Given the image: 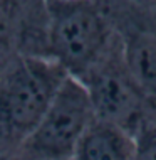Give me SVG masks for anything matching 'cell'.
Returning <instances> with one entry per match:
<instances>
[{
	"instance_id": "cell-1",
	"label": "cell",
	"mask_w": 156,
	"mask_h": 160,
	"mask_svg": "<svg viewBox=\"0 0 156 160\" xmlns=\"http://www.w3.org/2000/svg\"><path fill=\"white\" fill-rule=\"evenodd\" d=\"M118 39L106 2L47 0V58L79 79Z\"/></svg>"
},
{
	"instance_id": "cell-2",
	"label": "cell",
	"mask_w": 156,
	"mask_h": 160,
	"mask_svg": "<svg viewBox=\"0 0 156 160\" xmlns=\"http://www.w3.org/2000/svg\"><path fill=\"white\" fill-rule=\"evenodd\" d=\"M69 74L45 56H17L0 68V148H19Z\"/></svg>"
},
{
	"instance_id": "cell-3",
	"label": "cell",
	"mask_w": 156,
	"mask_h": 160,
	"mask_svg": "<svg viewBox=\"0 0 156 160\" xmlns=\"http://www.w3.org/2000/svg\"><path fill=\"white\" fill-rule=\"evenodd\" d=\"M94 120L96 116L84 84L67 76L22 147L37 160H71Z\"/></svg>"
},
{
	"instance_id": "cell-4",
	"label": "cell",
	"mask_w": 156,
	"mask_h": 160,
	"mask_svg": "<svg viewBox=\"0 0 156 160\" xmlns=\"http://www.w3.org/2000/svg\"><path fill=\"white\" fill-rule=\"evenodd\" d=\"M79 81L89 94L94 116L136 133L153 108L129 76L121 54V39Z\"/></svg>"
},
{
	"instance_id": "cell-5",
	"label": "cell",
	"mask_w": 156,
	"mask_h": 160,
	"mask_svg": "<svg viewBox=\"0 0 156 160\" xmlns=\"http://www.w3.org/2000/svg\"><path fill=\"white\" fill-rule=\"evenodd\" d=\"M118 34L129 76L149 106L156 110V32L151 29H129Z\"/></svg>"
},
{
	"instance_id": "cell-6",
	"label": "cell",
	"mask_w": 156,
	"mask_h": 160,
	"mask_svg": "<svg viewBox=\"0 0 156 160\" xmlns=\"http://www.w3.org/2000/svg\"><path fill=\"white\" fill-rule=\"evenodd\" d=\"M134 148L133 133L96 118L82 135L72 160H134Z\"/></svg>"
},
{
	"instance_id": "cell-7",
	"label": "cell",
	"mask_w": 156,
	"mask_h": 160,
	"mask_svg": "<svg viewBox=\"0 0 156 160\" xmlns=\"http://www.w3.org/2000/svg\"><path fill=\"white\" fill-rule=\"evenodd\" d=\"M17 56H29L27 34L19 17L0 5V68Z\"/></svg>"
},
{
	"instance_id": "cell-8",
	"label": "cell",
	"mask_w": 156,
	"mask_h": 160,
	"mask_svg": "<svg viewBox=\"0 0 156 160\" xmlns=\"http://www.w3.org/2000/svg\"><path fill=\"white\" fill-rule=\"evenodd\" d=\"M134 160H156V110H151L146 120L134 133Z\"/></svg>"
},
{
	"instance_id": "cell-9",
	"label": "cell",
	"mask_w": 156,
	"mask_h": 160,
	"mask_svg": "<svg viewBox=\"0 0 156 160\" xmlns=\"http://www.w3.org/2000/svg\"><path fill=\"white\" fill-rule=\"evenodd\" d=\"M0 160H37L24 147L19 148H0Z\"/></svg>"
},
{
	"instance_id": "cell-10",
	"label": "cell",
	"mask_w": 156,
	"mask_h": 160,
	"mask_svg": "<svg viewBox=\"0 0 156 160\" xmlns=\"http://www.w3.org/2000/svg\"><path fill=\"white\" fill-rule=\"evenodd\" d=\"M129 2L136 3V5H141V7H149V5L156 7V0H129Z\"/></svg>"
},
{
	"instance_id": "cell-11",
	"label": "cell",
	"mask_w": 156,
	"mask_h": 160,
	"mask_svg": "<svg viewBox=\"0 0 156 160\" xmlns=\"http://www.w3.org/2000/svg\"><path fill=\"white\" fill-rule=\"evenodd\" d=\"M151 31L156 32V7H154V27H151Z\"/></svg>"
},
{
	"instance_id": "cell-12",
	"label": "cell",
	"mask_w": 156,
	"mask_h": 160,
	"mask_svg": "<svg viewBox=\"0 0 156 160\" xmlns=\"http://www.w3.org/2000/svg\"><path fill=\"white\" fill-rule=\"evenodd\" d=\"M97 2H104V0H97Z\"/></svg>"
},
{
	"instance_id": "cell-13",
	"label": "cell",
	"mask_w": 156,
	"mask_h": 160,
	"mask_svg": "<svg viewBox=\"0 0 156 160\" xmlns=\"http://www.w3.org/2000/svg\"><path fill=\"white\" fill-rule=\"evenodd\" d=\"M71 160H72V158H71Z\"/></svg>"
}]
</instances>
